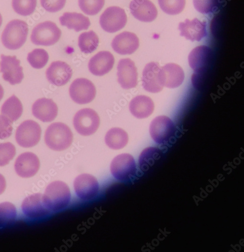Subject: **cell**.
<instances>
[{"mask_svg": "<svg viewBox=\"0 0 244 252\" xmlns=\"http://www.w3.org/2000/svg\"><path fill=\"white\" fill-rule=\"evenodd\" d=\"M161 9L165 13L174 15L184 10L186 0H158Z\"/></svg>", "mask_w": 244, "mask_h": 252, "instance_id": "d6a6232c", "label": "cell"}, {"mask_svg": "<svg viewBox=\"0 0 244 252\" xmlns=\"http://www.w3.org/2000/svg\"><path fill=\"white\" fill-rule=\"evenodd\" d=\"M74 128L80 135L90 136L95 133L99 127L100 118L97 113L89 108L79 110L73 120Z\"/></svg>", "mask_w": 244, "mask_h": 252, "instance_id": "ba28073f", "label": "cell"}, {"mask_svg": "<svg viewBox=\"0 0 244 252\" xmlns=\"http://www.w3.org/2000/svg\"><path fill=\"white\" fill-rule=\"evenodd\" d=\"M0 62V72L3 74V79L14 86L22 82L24 78L23 68L20 65V61L16 56L1 55Z\"/></svg>", "mask_w": 244, "mask_h": 252, "instance_id": "7c38bea8", "label": "cell"}, {"mask_svg": "<svg viewBox=\"0 0 244 252\" xmlns=\"http://www.w3.org/2000/svg\"><path fill=\"white\" fill-rule=\"evenodd\" d=\"M99 38L93 31L81 33L78 39V46L81 52L90 54L96 50L99 45Z\"/></svg>", "mask_w": 244, "mask_h": 252, "instance_id": "f546056e", "label": "cell"}, {"mask_svg": "<svg viewBox=\"0 0 244 252\" xmlns=\"http://www.w3.org/2000/svg\"><path fill=\"white\" fill-rule=\"evenodd\" d=\"M188 59L190 66L194 71L193 85L199 88L212 67L214 61V52L206 46H200L191 51Z\"/></svg>", "mask_w": 244, "mask_h": 252, "instance_id": "6da1fadb", "label": "cell"}, {"mask_svg": "<svg viewBox=\"0 0 244 252\" xmlns=\"http://www.w3.org/2000/svg\"><path fill=\"white\" fill-rule=\"evenodd\" d=\"M45 142L49 149L54 151H63L72 143L73 134L68 126L60 122L51 124L46 130Z\"/></svg>", "mask_w": 244, "mask_h": 252, "instance_id": "3957f363", "label": "cell"}, {"mask_svg": "<svg viewBox=\"0 0 244 252\" xmlns=\"http://www.w3.org/2000/svg\"><path fill=\"white\" fill-rule=\"evenodd\" d=\"M176 131L174 123L165 116L156 117L152 121L150 126L152 138L159 144L169 143L174 137Z\"/></svg>", "mask_w": 244, "mask_h": 252, "instance_id": "5b68a950", "label": "cell"}, {"mask_svg": "<svg viewBox=\"0 0 244 252\" xmlns=\"http://www.w3.org/2000/svg\"><path fill=\"white\" fill-rule=\"evenodd\" d=\"M115 58L109 51H100L91 58L88 63V69L94 75L102 76L113 69Z\"/></svg>", "mask_w": 244, "mask_h": 252, "instance_id": "7402d4cb", "label": "cell"}, {"mask_svg": "<svg viewBox=\"0 0 244 252\" xmlns=\"http://www.w3.org/2000/svg\"><path fill=\"white\" fill-rule=\"evenodd\" d=\"M4 90L1 85H0V101L2 100L4 96Z\"/></svg>", "mask_w": 244, "mask_h": 252, "instance_id": "60d3db41", "label": "cell"}, {"mask_svg": "<svg viewBox=\"0 0 244 252\" xmlns=\"http://www.w3.org/2000/svg\"><path fill=\"white\" fill-rule=\"evenodd\" d=\"M49 58V55L45 50L36 49L28 54L27 60L33 68L40 69L46 66Z\"/></svg>", "mask_w": 244, "mask_h": 252, "instance_id": "1f68e13d", "label": "cell"}, {"mask_svg": "<svg viewBox=\"0 0 244 252\" xmlns=\"http://www.w3.org/2000/svg\"><path fill=\"white\" fill-rule=\"evenodd\" d=\"M73 71L69 65L65 62L57 61L53 62L46 72L48 81L52 85L64 86L72 78Z\"/></svg>", "mask_w": 244, "mask_h": 252, "instance_id": "9a60e30c", "label": "cell"}, {"mask_svg": "<svg viewBox=\"0 0 244 252\" xmlns=\"http://www.w3.org/2000/svg\"><path fill=\"white\" fill-rule=\"evenodd\" d=\"M161 67L158 63L151 62L145 66L142 73V87L151 93H158L163 89L160 80Z\"/></svg>", "mask_w": 244, "mask_h": 252, "instance_id": "ffe728a7", "label": "cell"}, {"mask_svg": "<svg viewBox=\"0 0 244 252\" xmlns=\"http://www.w3.org/2000/svg\"><path fill=\"white\" fill-rule=\"evenodd\" d=\"M43 199L44 205L50 211H62L71 202L70 188L62 181L53 182L47 187Z\"/></svg>", "mask_w": 244, "mask_h": 252, "instance_id": "7a4b0ae2", "label": "cell"}, {"mask_svg": "<svg viewBox=\"0 0 244 252\" xmlns=\"http://www.w3.org/2000/svg\"><path fill=\"white\" fill-rule=\"evenodd\" d=\"M28 32V25L24 21L12 20L7 25L2 33V44L9 50L19 49L26 43Z\"/></svg>", "mask_w": 244, "mask_h": 252, "instance_id": "277c9868", "label": "cell"}, {"mask_svg": "<svg viewBox=\"0 0 244 252\" xmlns=\"http://www.w3.org/2000/svg\"><path fill=\"white\" fill-rule=\"evenodd\" d=\"M117 70L118 81L122 88L129 90L137 86L138 74L133 61L128 58L121 59Z\"/></svg>", "mask_w": 244, "mask_h": 252, "instance_id": "4fadbf2b", "label": "cell"}, {"mask_svg": "<svg viewBox=\"0 0 244 252\" xmlns=\"http://www.w3.org/2000/svg\"><path fill=\"white\" fill-rule=\"evenodd\" d=\"M6 187V182L5 178L0 174V195L5 191Z\"/></svg>", "mask_w": 244, "mask_h": 252, "instance_id": "ab89813d", "label": "cell"}, {"mask_svg": "<svg viewBox=\"0 0 244 252\" xmlns=\"http://www.w3.org/2000/svg\"><path fill=\"white\" fill-rule=\"evenodd\" d=\"M105 0H79L81 10L88 15L97 14L105 5Z\"/></svg>", "mask_w": 244, "mask_h": 252, "instance_id": "e575fe53", "label": "cell"}, {"mask_svg": "<svg viewBox=\"0 0 244 252\" xmlns=\"http://www.w3.org/2000/svg\"><path fill=\"white\" fill-rule=\"evenodd\" d=\"M1 112L2 115L8 118L12 123L16 122L22 115V103L18 97L13 95L3 104Z\"/></svg>", "mask_w": 244, "mask_h": 252, "instance_id": "83f0119b", "label": "cell"}, {"mask_svg": "<svg viewBox=\"0 0 244 252\" xmlns=\"http://www.w3.org/2000/svg\"><path fill=\"white\" fill-rule=\"evenodd\" d=\"M129 9L132 15L142 22H152L158 15L155 5L150 0H132Z\"/></svg>", "mask_w": 244, "mask_h": 252, "instance_id": "603a6c76", "label": "cell"}, {"mask_svg": "<svg viewBox=\"0 0 244 252\" xmlns=\"http://www.w3.org/2000/svg\"><path fill=\"white\" fill-rule=\"evenodd\" d=\"M185 79L184 70L174 63H169L161 67L160 80L163 86L169 89L180 87Z\"/></svg>", "mask_w": 244, "mask_h": 252, "instance_id": "44dd1931", "label": "cell"}, {"mask_svg": "<svg viewBox=\"0 0 244 252\" xmlns=\"http://www.w3.org/2000/svg\"><path fill=\"white\" fill-rule=\"evenodd\" d=\"M127 22V17L124 9L117 6L108 8L101 15L100 25L109 33L116 32L123 29Z\"/></svg>", "mask_w": 244, "mask_h": 252, "instance_id": "30bf717a", "label": "cell"}, {"mask_svg": "<svg viewBox=\"0 0 244 252\" xmlns=\"http://www.w3.org/2000/svg\"><path fill=\"white\" fill-rule=\"evenodd\" d=\"M61 25L69 30H74L76 32L87 30L91 23L88 17L81 13L66 12L59 17Z\"/></svg>", "mask_w": 244, "mask_h": 252, "instance_id": "484cf974", "label": "cell"}, {"mask_svg": "<svg viewBox=\"0 0 244 252\" xmlns=\"http://www.w3.org/2000/svg\"><path fill=\"white\" fill-rule=\"evenodd\" d=\"M137 166L134 158L129 154L118 155L112 160L111 172L113 177L121 181H128L137 173Z\"/></svg>", "mask_w": 244, "mask_h": 252, "instance_id": "52a82bcc", "label": "cell"}, {"mask_svg": "<svg viewBox=\"0 0 244 252\" xmlns=\"http://www.w3.org/2000/svg\"><path fill=\"white\" fill-rule=\"evenodd\" d=\"M105 142L109 148L118 150L123 149L128 142L127 133L120 128H113L107 133Z\"/></svg>", "mask_w": 244, "mask_h": 252, "instance_id": "4316f807", "label": "cell"}, {"mask_svg": "<svg viewBox=\"0 0 244 252\" xmlns=\"http://www.w3.org/2000/svg\"><path fill=\"white\" fill-rule=\"evenodd\" d=\"M72 99L79 104L89 103L93 100L96 90L94 84L86 78H78L71 84L69 90Z\"/></svg>", "mask_w": 244, "mask_h": 252, "instance_id": "8fae6325", "label": "cell"}, {"mask_svg": "<svg viewBox=\"0 0 244 252\" xmlns=\"http://www.w3.org/2000/svg\"><path fill=\"white\" fill-rule=\"evenodd\" d=\"M33 116L43 122H51L57 117L58 107L51 99L42 98L37 100L32 106Z\"/></svg>", "mask_w": 244, "mask_h": 252, "instance_id": "cb8c5ba5", "label": "cell"}, {"mask_svg": "<svg viewBox=\"0 0 244 252\" xmlns=\"http://www.w3.org/2000/svg\"><path fill=\"white\" fill-rule=\"evenodd\" d=\"M62 32L51 22L40 23L33 29L31 36L32 43L37 46H50L59 40Z\"/></svg>", "mask_w": 244, "mask_h": 252, "instance_id": "8992f818", "label": "cell"}, {"mask_svg": "<svg viewBox=\"0 0 244 252\" xmlns=\"http://www.w3.org/2000/svg\"><path fill=\"white\" fill-rule=\"evenodd\" d=\"M41 133V128L38 123L31 120H26L17 128L15 140L23 148H31L39 142Z\"/></svg>", "mask_w": 244, "mask_h": 252, "instance_id": "9c48e42d", "label": "cell"}, {"mask_svg": "<svg viewBox=\"0 0 244 252\" xmlns=\"http://www.w3.org/2000/svg\"><path fill=\"white\" fill-rule=\"evenodd\" d=\"M178 30L180 32V36L192 41H200L207 35V23L201 22L197 18L192 20L186 19L185 22L179 23Z\"/></svg>", "mask_w": 244, "mask_h": 252, "instance_id": "d6986e66", "label": "cell"}, {"mask_svg": "<svg viewBox=\"0 0 244 252\" xmlns=\"http://www.w3.org/2000/svg\"><path fill=\"white\" fill-rule=\"evenodd\" d=\"M2 24V17L1 14H0V27H1Z\"/></svg>", "mask_w": 244, "mask_h": 252, "instance_id": "b9f144b4", "label": "cell"}, {"mask_svg": "<svg viewBox=\"0 0 244 252\" xmlns=\"http://www.w3.org/2000/svg\"><path fill=\"white\" fill-rule=\"evenodd\" d=\"M40 160L38 157L30 152L23 153L18 156L15 160L14 169L20 177L31 178L35 176L40 168Z\"/></svg>", "mask_w": 244, "mask_h": 252, "instance_id": "2e32d148", "label": "cell"}, {"mask_svg": "<svg viewBox=\"0 0 244 252\" xmlns=\"http://www.w3.org/2000/svg\"><path fill=\"white\" fill-rule=\"evenodd\" d=\"M222 0H193L195 9L202 14H210L217 11Z\"/></svg>", "mask_w": 244, "mask_h": 252, "instance_id": "d590c367", "label": "cell"}, {"mask_svg": "<svg viewBox=\"0 0 244 252\" xmlns=\"http://www.w3.org/2000/svg\"><path fill=\"white\" fill-rule=\"evenodd\" d=\"M111 45L114 51L120 55H131L139 48V40L135 33L124 32L115 36Z\"/></svg>", "mask_w": 244, "mask_h": 252, "instance_id": "ac0fdd59", "label": "cell"}, {"mask_svg": "<svg viewBox=\"0 0 244 252\" xmlns=\"http://www.w3.org/2000/svg\"><path fill=\"white\" fill-rule=\"evenodd\" d=\"M12 5L16 13L27 16L35 11L37 6V0H12Z\"/></svg>", "mask_w": 244, "mask_h": 252, "instance_id": "836d02e7", "label": "cell"}, {"mask_svg": "<svg viewBox=\"0 0 244 252\" xmlns=\"http://www.w3.org/2000/svg\"><path fill=\"white\" fill-rule=\"evenodd\" d=\"M41 5L47 12L55 13L65 6L66 0H40Z\"/></svg>", "mask_w": 244, "mask_h": 252, "instance_id": "74e56055", "label": "cell"}, {"mask_svg": "<svg viewBox=\"0 0 244 252\" xmlns=\"http://www.w3.org/2000/svg\"><path fill=\"white\" fill-rule=\"evenodd\" d=\"M162 155V151L157 148L150 147L145 149L141 153L139 158L141 170L144 172L148 171L155 162L160 159Z\"/></svg>", "mask_w": 244, "mask_h": 252, "instance_id": "f1b7e54d", "label": "cell"}, {"mask_svg": "<svg viewBox=\"0 0 244 252\" xmlns=\"http://www.w3.org/2000/svg\"><path fill=\"white\" fill-rule=\"evenodd\" d=\"M152 99L146 95H138L133 98L129 104L132 115L137 119H145L152 114L154 110Z\"/></svg>", "mask_w": 244, "mask_h": 252, "instance_id": "d4e9b609", "label": "cell"}, {"mask_svg": "<svg viewBox=\"0 0 244 252\" xmlns=\"http://www.w3.org/2000/svg\"><path fill=\"white\" fill-rule=\"evenodd\" d=\"M16 154L14 145L10 142L0 143V166L8 164Z\"/></svg>", "mask_w": 244, "mask_h": 252, "instance_id": "8d00e7d4", "label": "cell"}, {"mask_svg": "<svg viewBox=\"0 0 244 252\" xmlns=\"http://www.w3.org/2000/svg\"><path fill=\"white\" fill-rule=\"evenodd\" d=\"M12 123L6 116L0 115V139H5L11 135L13 131Z\"/></svg>", "mask_w": 244, "mask_h": 252, "instance_id": "f35d334b", "label": "cell"}, {"mask_svg": "<svg viewBox=\"0 0 244 252\" xmlns=\"http://www.w3.org/2000/svg\"><path fill=\"white\" fill-rule=\"evenodd\" d=\"M74 189L77 196L81 199L87 200L95 197L99 192V184L93 176L84 174L75 180Z\"/></svg>", "mask_w": 244, "mask_h": 252, "instance_id": "5bb4252c", "label": "cell"}, {"mask_svg": "<svg viewBox=\"0 0 244 252\" xmlns=\"http://www.w3.org/2000/svg\"><path fill=\"white\" fill-rule=\"evenodd\" d=\"M17 217L15 206L10 202L0 204V227H3L12 223Z\"/></svg>", "mask_w": 244, "mask_h": 252, "instance_id": "4dcf8cb0", "label": "cell"}, {"mask_svg": "<svg viewBox=\"0 0 244 252\" xmlns=\"http://www.w3.org/2000/svg\"><path fill=\"white\" fill-rule=\"evenodd\" d=\"M22 209L25 216L33 219L42 218L50 213L44 204L43 195L40 193L27 197L23 202Z\"/></svg>", "mask_w": 244, "mask_h": 252, "instance_id": "e0dca14e", "label": "cell"}]
</instances>
